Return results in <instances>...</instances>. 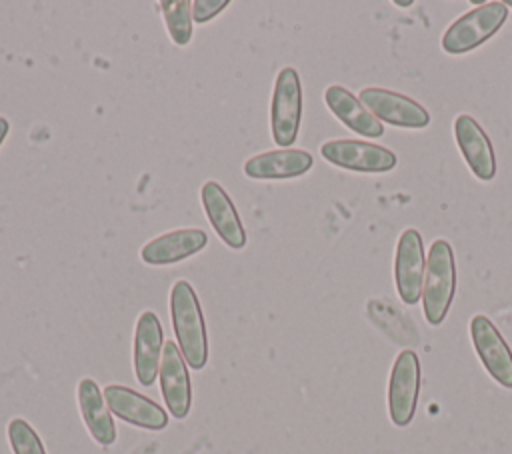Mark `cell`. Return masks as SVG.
<instances>
[{
  "label": "cell",
  "instance_id": "cell-1",
  "mask_svg": "<svg viewBox=\"0 0 512 454\" xmlns=\"http://www.w3.org/2000/svg\"><path fill=\"white\" fill-rule=\"evenodd\" d=\"M170 318L178 348L192 370L208 362V338L200 300L188 280H176L170 288Z\"/></svg>",
  "mask_w": 512,
  "mask_h": 454
},
{
  "label": "cell",
  "instance_id": "cell-2",
  "mask_svg": "<svg viewBox=\"0 0 512 454\" xmlns=\"http://www.w3.org/2000/svg\"><path fill=\"white\" fill-rule=\"evenodd\" d=\"M456 290L454 252L446 240H434L428 258L422 288V306L428 324L438 326L444 322Z\"/></svg>",
  "mask_w": 512,
  "mask_h": 454
},
{
  "label": "cell",
  "instance_id": "cell-3",
  "mask_svg": "<svg viewBox=\"0 0 512 454\" xmlns=\"http://www.w3.org/2000/svg\"><path fill=\"white\" fill-rule=\"evenodd\" d=\"M508 18V8L504 2H484L458 20H454L442 34V50L448 54H466L492 38Z\"/></svg>",
  "mask_w": 512,
  "mask_h": 454
},
{
  "label": "cell",
  "instance_id": "cell-4",
  "mask_svg": "<svg viewBox=\"0 0 512 454\" xmlns=\"http://www.w3.org/2000/svg\"><path fill=\"white\" fill-rule=\"evenodd\" d=\"M302 120V84L294 68L286 66L276 74L270 100V132L278 148H290Z\"/></svg>",
  "mask_w": 512,
  "mask_h": 454
},
{
  "label": "cell",
  "instance_id": "cell-5",
  "mask_svg": "<svg viewBox=\"0 0 512 454\" xmlns=\"http://www.w3.org/2000/svg\"><path fill=\"white\" fill-rule=\"evenodd\" d=\"M420 392V362L416 352L402 350L390 370L388 414L394 426H408L416 414Z\"/></svg>",
  "mask_w": 512,
  "mask_h": 454
},
{
  "label": "cell",
  "instance_id": "cell-6",
  "mask_svg": "<svg viewBox=\"0 0 512 454\" xmlns=\"http://www.w3.org/2000/svg\"><path fill=\"white\" fill-rule=\"evenodd\" d=\"M320 154L326 162L352 172H388L396 166V154L380 144L338 138L320 146Z\"/></svg>",
  "mask_w": 512,
  "mask_h": 454
},
{
  "label": "cell",
  "instance_id": "cell-7",
  "mask_svg": "<svg viewBox=\"0 0 512 454\" xmlns=\"http://www.w3.org/2000/svg\"><path fill=\"white\" fill-rule=\"evenodd\" d=\"M426 274V258L422 236L416 228H406L396 244L394 282L404 304H416L422 298Z\"/></svg>",
  "mask_w": 512,
  "mask_h": 454
},
{
  "label": "cell",
  "instance_id": "cell-8",
  "mask_svg": "<svg viewBox=\"0 0 512 454\" xmlns=\"http://www.w3.org/2000/svg\"><path fill=\"white\" fill-rule=\"evenodd\" d=\"M358 100L376 118L396 128H426L428 110L416 100L388 88H362Z\"/></svg>",
  "mask_w": 512,
  "mask_h": 454
},
{
  "label": "cell",
  "instance_id": "cell-9",
  "mask_svg": "<svg viewBox=\"0 0 512 454\" xmlns=\"http://www.w3.org/2000/svg\"><path fill=\"white\" fill-rule=\"evenodd\" d=\"M470 336L486 372L500 386L512 388V350L494 326V322L484 314L472 316Z\"/></svg>",
  "mask_w": 512,
  "mask_h": 454
},
{
  "label": "cell",
  "instance_id": "cell-10",
  "mask_svg": "<svg viewBox=\"0 0 512 454\" xmlns=\"http://www.w3.org/2000/svg\"><path fill=\"white\" fill-rule=\"evenodd\" d=\"M102 394L110 412L132 426L154 432L168 426V412L158 402L128 386L108 384Z\"/></svg>",
  "mask_w": 512,
  "mask_h": 454
},
{
  "label": "cell",
  "instance_id": "cell-11",
  "mask_svg": "<svg viewBox=\"0 0 512 454\" xmlns=\"http://www.w3.org/2000/svg\"><path fill=\"white\" fill-rule=\"evenodd\" d=\"M200 200L202 208L206 212V218L218 238L232 250H242L248 242L246 230L242 226V220L236 212L234 202L230 200L228 192L222 188L220 182L208 180L200 188Z\"/></svg>",
  "mask_w": 512,
  "mask_h": 454
},
{
  "label": "cell",
  "instance_id": "cell-12",
  "mask_svg": "<svg viewBox=\"0 0 512 454\" xmlns=\"http://www.w3.org/2000/svg\"><path fill=\"white\" fill-rule=\"evenodd\" d=\"M158 378H160L162 398L170 416L176 420H184L190 414V406H192V386H190L186 360L176 342L168 340L164 344Z\"/></svg>",
  "mask_w": 512,
  "mask_h": 454
},
{
  "label": "cell",
  "instance_id": "cell-13",
  "mask_svg": "<svg viewBox=\"0 0 512 454\" xmlns=\"http://www.w3.org/2000/svg\"><path fill=\"white\" fill-rule=\"evenodd\" d=\"M162 350H164L162 324L152 310H144L136 320L134 350H132L134 374L140 386L148 388L158 378Z\"/></svg>",
  "mask_w": 512,
  "mask_h": 454
},
{
  "label": "cell",
  "instance_id": "cell-14",
  "mask_svg": "<svg viewBox=\"0 0 512 454\" xmlns=\"http://www.w3.org/2000/svg\"><path fill=\"white\" fill-rule=\"evenodd\" d=\"M454 138L470 172L478 180H492L496 176V154L484 128L470 114H460L454 120Z\"/></svg>",
  "mask_w": 512,
  "mask_h": 454
},
{
  "label": "cell",
  "instance_id": "cell-15",
  "mask_svg": "<svg viewBox=\"0 0 512 454\" xmlns=\"http://www.w3.org/2000/svg\"><path fill=\"white\" fill-rule=\"evenodd\" d=\"M206 244L208 234L202 228H178L148 240L140 250V258L148 266H170L198 254Z\"/></svg>",
  "mask_w": 512,
  "mask_h": 454
},
{
  "label": "cell",
  "instance_id": "cell-16",
  "mask_svg": "<svg viewBox=\"0 0 512 454\" xmlns=\"http://www.w3.org/2000/svg\"><path fill=\"white\" fill-rule=\"evenodd\" d=\"M312 164V154L302 148H276L248 158L242 170L252 180H290L306 174Z\"/></svg>",
  "mask_w": 512,
  "mask_h": 454
},
{
  "label": "cell",
  "instance_id": "cell-17",
  "mask_svg": "<svg viewBox=\"0 0 512 454\" xmlns=\"http://www.w3.org/2000/svg\"><path fill=\"white\" fill-rule=\"evenodd\" d=\"M76 398L82 422L90 436L100 446H112L116 442V426L100 386L92 378H82L76 386Z\"/></svg>",
  "mask_w": 512,
  "mask_h": 454
},
{
  "label": "cell",
  "instance_id": "cell-18",
  "mask_svg": "<svg viewBox=\"0 0 512 454\" xmlns=\"http://www.w3.org/2000/svg\"><path fill=\"white\" fill-rule=\"evenodd\" d=\"M324 102L328 110L352 132L366 136V138H378L384 134V126L380 120H376L364 104L344 86L332 84L324 90Z\"/></svg>",
  "mask_w": 512,
  "mask_h": 454
},
{
  "label": "cell",
  "instance_id": "cell-19",
  "mask_svg": "<svg viewBox=\"0 0 512 454\" xmlns=\"http://www.w3.org/2000/svg\"><path fill=\"white\" fill-rule=\"evenodd\" d=\"M166 30L176 46H186L192 38V2L190 0H164L160 2Z\"/></svg>",
  "mask_w": 512,
  "mask_h": 454
},
{
  "label": "cell",
  "instance_id": "cell-20",
  "mask_svg": "<svg viewBox=\"0 0 512 454\" xmlns=\"http://www.w3.org/2000/svg\"><path fill=\"white\" fill-rule=\"evenodd\" d=\"M6 432L14 454H46L40 436L24 418H12Z\"/></svg>",
  "mask_w": 512,
  "mask_h": 454
},
{
  "label": "cell",
  "instance_id": "cell-21",
  "mask_svg": "<svg viewBox=\"0 0 512 454\" xmlns=\"http://www.w3.org/2000/svg\"><path fill=\"white\" fill-rule=\"evenodd\" d=\"M228 6V0H194L192 2V20L198 24L210 22Z\"/></svg>",
  "mask_w": 512,
  "mask_h": 454
},
{
  "label": "cell",
  "instance_id": "cell-22",
  "mask_svg": "<svg viewBox=\"0 0 512 454\" xmlns=\"http://www.w3.org/2000/svg\"><path fill=\"white\" fill-rule=\"evenodd\" d=\"M8 132H10V122L4 116H0V146H2L4 138L8 136Z\"/></svg>",
  "mask_w": 512,
  "mask_h": 454
},
{
  "label": "cell",
  "instance_id": "cell-23",
  "mask_svg": "<svg viewBox=\"0 0 512 454\" xmlns=\"http://www.w3.org/2000/svg\"><path fill=\"white\" fill-rule=\"evenodd\" d=\"M412 4H414L412 0H394V6H398V8H408Z\"/></svg>",
  "mask_w": 512,
  "mask_h": 454
},
{
  "label": "cell",
  "instance_id": "cell-24",
  "mask_svg": "<svg viewBox=\"0 0 512 454\" xmlns=\"http://www.w3.org/2000/svg\"><path fill=\"white\" fill-rule=\"evenodd\" d=\"M506 4V8H512V0H508V2H504Z\"/></svg>",
  "mask_w": 512,
  "mask_h": 454
}]
</instances>
